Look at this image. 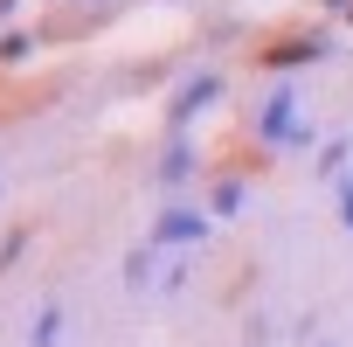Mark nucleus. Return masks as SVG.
I'll list each match as a JSON object with an SVG mask.
<instances>
[{
    "label": "nucleus",
    "instance_id": "nucleus-2",
    "mask_svg": "<svg viewBox=\"0 0 353 347\" xmlns=\"http://www.w3.org/2000/svg\"><path fill=\"white\" fill-rule=\"evenodd\" d=\"M188 236H201V216H159L152 229V243H188Z\"/></svg>",
    "mask_w": 353,
    "mask_h": 347
},
{
    "label": "nucleus",
    "instance_id": "nucleus-1",
    "mask_svg": "<svg viewBox=\"0 0 353 347\" xmlns=\"http://www.w3.org/2000/svg\"><path fill=\"white\" fill-rule=\"evenodd\" d=\"M263 132H270V139H305V132H298V104H291V91H277V97L263 104Z\"/></svg>",
    "mask_w": 353,
    "mask_h": 347
},
{
    "label": "nucleus",
    "instance_id": "nucleus-3",
    "mask_svg": "<svg viewBox=\"0 0 353 347\" xmlns=\"http://www.w3.org/2000/svg\"><path fill=\"white\" fill-rule=\"evenodd\" d=\"M339 202H346V223H353V181H346V188H339Z\"/></svg>",
    "mask_w": 353,
    "mask_h": 347
}]
</instances>
